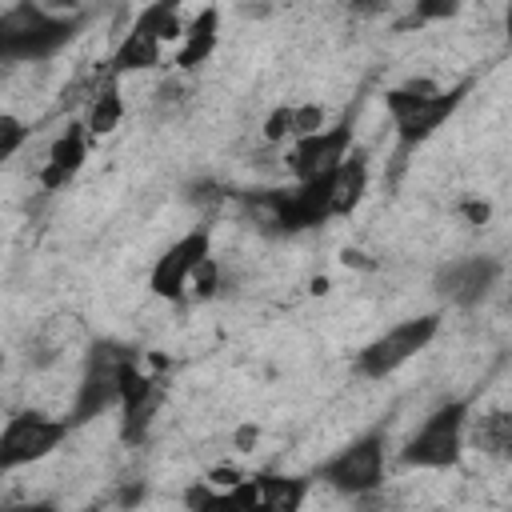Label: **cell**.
Instances as JSON below:
<instances>
[{
	"label": "cell",
	"instance_id": "1",
	"mask_svg": "<svg viewBox=\"0 0 512 512\" xmlns=\"http://www.w3.org/2000/svg\"><path fill=\"white\" fill-rule=\"evenodd\" d=\"M84 28V12H52L40 0H16L0 16V60L40 64L52 60Z\"/></svg>",
	"mask_w": 512,
	"mask_h": 512
},
{
	"label": "cell",
	"instance_id": "2",
	"mask_svg": "<svg viewBox=\"0 0 512 512\" xmlns=\"http://www.w3.org/2000/svg\"><path fill=\"white\" fill-rule=\"evenodd\" d=\"M136 348L124 344V340H92L88 352H84V364H80V380H76V396H72V408H68V420L80 428V424H92L96 416H104L108 408H120L124 400V388L128 380L136 376Z\"/></svg>",
	"mask_w": 512,
	"mask_h": 512
},
{
	"label": "cell",
	"instance_id": "3",
	"mask_svg": "<svg viewBox=\"0 0 512 512\" xmlns=\"http://www.w3.org/2000/svg\"><path fill=\"white\" fill-rule=\"evenodd\" d=\"M468 96V80L452 84V88H440L436 80H408L400 88H388L384 92V108H388V120L396 128V140L400 148H416L424 140H432L448 116H456V108L464 104Z\"/></svg>",
	"mask_w": 512,
	"mask_h": 512
},
{
	"label": "cell",
	"instance_id": "4",
	"mask_svg": "<svg viewBox=\"0 0 512 512\" xmlns=\"http://www.w3.org/2000/svg\"><path fill=\"white\" fill-rule=\"evenodd\" d=\"M468 412H472V400H460V396L436 404V408L420 420V428L404 440L400 464H404V468H420V472L456 468V464H460V452H464Z\"/></svg>",
	"mask_w": 512,
	"mask_h": 512
},
{
	"label": "cell",
	"instance_id": "5",
	"mask_svg": "<svg viewBox=\"0 0 512 512\" xmlns=\"http://www.w3.org/2000/svg\"><path fill=\"white\" fill-rule=\"evenodd\" d=\"M440 312H420V316H408L392 328H384L376 340H368L360 352H356V372L364 380H388L392 372H400L408 360H416L436 336H440Z\"/></svg>",
	"mask_w": 512,
	"mask_h": 512
},
{
	"label": "cell",
	"instance_id": "6",
	"mask_svg": "<svg viewBox=\"0 0 512 512\" xmlns=\"http://www.w3.org/2000/svg\"><path fill=\"white\" fill-rule=\"evenodd\" d=\"M316 480L352 500L376 492L384 484V428H368L364 436H356L340 452H332L316 468Z\"/></svg>",
	"mask_w": 512,
	"mask_h": 512
},
{
	"label": "cell",
	"instance_id": "7",
	"mask_svg": "<svg viewBox=\"0 0 512 512\" xmlns=\"http://www.w3.org/2000/svg\"><path fill=\"white\" fill-rule=\"evenodd\" d=\"M76 424L68 416H48V412H16L8 416L4 432H0V472H16L24 464H36L44 456H52L68 432Z\"/></svg>",
	"mask_w": 512,
	"mask_h": 512
},
{
	"label": "cell",
	"instance_id": "8",
	"mask_svg": "<svg viewBox=\"0 0 512 512\" xmlns=\"http://www.w3.org/2000/svg\"><path fill=\"white\" fill-rule=\"evenodd\" d=\"M208 256H212V228H208V224H196L192 232H184L180 240H172V244L156 256V264H152V272H148L152 296L180 304V300L188 296L192 272H196Z\"/></svg>",
	"mask_w": 512,
	"mask_h": 512
},
{
	"label": "cell",
	"instance_id": "9",
	"mask_svg": "<svg viewBox=\"0 0 512 512\" xmlns=\"http://www.w3.org/2000/svg\"><path fill=\"white\" fill-rule=\"evenodd\" d=\"M352 148H356V140H352V116H340L336 124H328L320 132L296 136L292 148L284 152V168L292 172V180H316V176L336 172L348 160Z\"/></svg>",
	"mask_w": 512,
	"mask_h": 512
},
{
	"label": "cell",
	"instance_id": "10",
	"mask_svg": "<svg viewBox=\"0 0 512 512\" xmlns=\"http://www.w3.org/2000/svg\"><path fill=\"white\" fill-rule=\"evenodd\" d=\"M500 280V260L496 256H460L436 268L432 288L440 300L456 304V308H476Z\"/></svg>",
	"mask_w": 512,
	"mask_h": 512
},
{
	"label": "cell",
	"instance_id": "11",
	"mask_svg": "<svg viewBox=\"0 0 512 512\" xmlns=\"http://www.w3.org/2000/svg\"><path fill=\"white\" fill-rule=\"evenodd\" d=\"M88 140H92L88 124H84V120H68L64 132L48 144V156H44V164H40V172H36V184H40L44 192L68 188V184L76 180V172L84 168V160H88Z\"/></svg>",
	"mask_w": 512,
	"mask_h": 512
},
{
	"label": "cell",
	"instance_id": "12",
	"mask_svg": "<svg viewBox=\"0 0 512 512\" xmlns=\"http://www.w3.org/2000/svg\"><path fill=\"white\" fill-rule=\"evenodd\" d=\"M160 404H164L160 376H148V372L136 368V376L124 388V400H120V440L128 448H136V444L148 440V432H152V424L160 416Z\"/></svg>",
	"mask_w": 512,
	"mask_h": 512
},
{
	"label": "cell",
	"instance_id": "13",
	"mask_svg": "<svg viewBox=\"0 0 512 512\" xmlns=\"http://www.w3.org/2000/svg\"><path fill=\"white\" fill-rule=\"evenodd\" d=\"M220 44V8L216 4H204L188 24H184V36H180V52H176V68L180 72H192L200 68Z\"/></svg>",
	"mask_w": 512,
	"mask_h": 512
},
{
	"label": "cell",
	"instance_id": "14",
	"mask_svg": "<svg viewBox=\"0 0 512 512\" xmlns=\"http://www.w3.org/2000/svg\"><path fill=\"white\" fill-rule=\"evenodd\" d=\"M368 176H372V168H368V152L356 144V148L348 152V160L332 172V212H336V216H348V212L364 200V192H368Z\"/></svg>",
	"mask_w": 512,
	"mask_h": 512
},
{
	"label": "cell",
	"instance_id": "15",
	"mask_svg": "<svg viewBox=\"0 0 512 512\" xmlns=\"http://www.w3.org/2000/svg\"><path fill=\"white\" fill-rule=\"evenodd\" d=\"M260 484V508L272 512H296L308 500V480L304 476H284V472H252Z\"/></svg>",
	"mask_w": 512,
	"mask_h": 512
},
{
	"label": "cell",
	"instance_id": "16",
	"mask_svg": "<svg viewBox=\"0 0 512 512\" xmlns=\"http://www.w3.org/2000/svg\"><path fill=\"white\" fill-rule=\"evenodd\" d=\"M184 24H188V20H180V0H152V4H144V8L136 12V20H132L136 32H144V36H152V40H160V44L184 36Z\"/></svg>",
	"mask_w": 512,
	"mask_h": 512
},
{
	"label": "cell",
	"instance_id": "17",
	"mask_svg": "<svg viewBox=\"0 0 512 512\" xmlns=\"http://www.w3.org/2000/svg\"><path fill=\"white\" fill-rule=\"evenodd\" d=\"M120 116H124V100H120V88H116V76L92 96V104H88V132L92 136H108L116 124H120Z\"/></svg>",
	"mask_w": 512,
	"mask_h": 512
},
{
	"label": "cell",
	"instance_id": "18",
	"mask_svg": "<svg viewBox=\"0 0 512 512\" xmlns=\"http://www.w3.org/2000/svg\"><path fill=\"white\" fill-rule=\"evenodd\" d=\"M288 136H296V104H280V108H272L268 120H264V140H268V144H280V140H288Z\"/></svg>",
	"mask_w": 512,
	"mask_h": 512
},
{
	"label": "cell",
	"instance_id": "19",
	"mask_svg": "<svg viewBox=\"0 0 512 512\" xmlns=\"http://www.w3.org/2000/svg\"><path fill=\"white\" fill-rule=\"evenodd\" d=\"M464 0H412V20L416 24H440V20H452L460 12Z\"/></svg>",
	"mask_w": 512,
	"mask_h": 512
},
{
	"label": "cell",
	"instance_id": "20",
	"mask_svg": "<svg viewBox=\"0 0 512 512\" xmlns=\"http://www.w3.org/2000/svg\"><path fill=\"white\" fill-rule=\"evenodd\" d=\"M28 140V124L20 120V116H12V112H4L0 116V156L4 160H12L16 152H20V144Z\"/></svg>",
	"mask_w": 512,
	"mask_h": 512
},
{
	"label": "cell",
	"instance_id": "21",
	"mask_svg": "<svg viewBox=\"0 0 512 512\" xmlns=\"http://www.w3.org/2000/svg\"><path fill=\"white\" fill-rule=\"evenodd\" d=\"M184 504H188V508H212V504H228V496H224L220 484H212V480H196V484L184 492Z\"/></svg>",
	"mask_w": 512,
	"mask_h": 512
},
{
	"label": "cell",
	"instance_id": "22",
	"mask_svg": "<svg viewBox=\"0 0 512 512\" xmlns=\"http://www.w3.org/2000/svg\"><path fill=\"white\" fill-rule=\"evenodd\" d=\"M188 284H192L188 292H192L196 300H208V296H216V284H220V268H216V260L208 256V260H204V264L192 272V280H188Z\"/></svg>",
	"mask_w": 512,
	"mask_h": 512
},
{
	"label": "cell",
	"instance_id": "23",
	"mask_svg": "<svg viewBox=\"0 0 512 512\" xmlns=\"http://www.w3.org/2000/svg\"><path fill=\"white\" fill-rule=\"evenodd\" d=\"M184 96H188V88H184L180 80H164V84L156 88V112H160V116H168L172 108H180V104H184Z\"/></svg>",
	"mask_w": 512,
	"mask_h": 512
},
{
	"label": "cell",
	"instance_id": "24",
	"mask_svg": "<svg viewBox=\"0 0 512 512\" xmlns=\"http://www.w3.org/2000/svg\"><path fill=\"white\" fill-rule=\"evenodd\" d=\"M320 128H324V108L320 104H296V136H308V132H320Z\"/></svg>",
	"mask_w": 512,
	"mask_h": 512
},
{
	"label": "cell",
	"instance_id": "25",
	"mask_svg": "<svg viewBox=\"0 0 512 512\" xmlns=\"http://www.w3.org/2000/svg\"><path fill=\"white\" fill-rule=\"evenodd\" d=\"M380 12H388V0H348V16H356V20H368Z\"/></svg>",
	"mask_w": 512,
	"mask_h": 512
},
{
	"label": "cell",
	"instance_id": "26",
	"mask_svg": "<svg viewBox=\"0 0 512 512\" xmlns=\"http://www.w3.org/2000/svg\"><path fill=\"white\" fill-rule=\"evenodd\" d=\"M460 212L472 220V224H484L488 220V204H476V200H468V204H460Z\"/></svg>",
	"mask_w": 512,
	"mask_h": 512
},
{
	"label": "cell",
	"instance_id": "27",
	"mask_svg": "<svg viewBox=\"0 0 512 512\" xmlns=\"http://www.w3.org/2000/svg\"><path fill=\"white\" fill-rule=\"evenodd\" d=\"M504 36H508V44H512V0H508V8H504Z\"/></svg>",
	"mask_w": 512,
	"mask_h": 512
},
{
	"label": "cell",
	"instance_id": "28",
	"mask_svg": "<svg viewBox=\"0 0 512 512\" xmlns=\"http://www.w3.org/2000/svg\"><path fill=\"white\" fill-rule=\"evenodd\" d=\"M508 300H512V296H508Z\"/></svg>",
	"mask_w": 512,
	"mask_h": 512
}]
</instances>
